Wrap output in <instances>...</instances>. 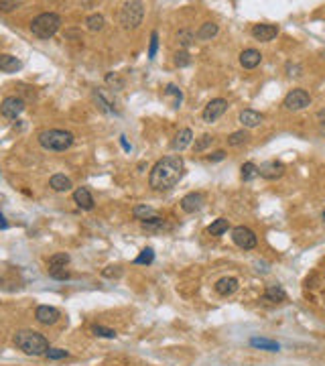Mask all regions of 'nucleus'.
Instances as JSON below:
<instances>
[{
	"label": "nucleus",
	"instance_id": "16",
	"mask_svg": "<svg viewBox=\"0 0 325 366\" xmlns=\"http://www.w3.org/2000/svg\"><path fill=\"white\" fill-rule=\"evenodd\" d=\"M191 140H193V132H191L189 128H181L179 132L175 134L171 146H173V150H179V152H181L183 148H187V146L191 144Z\"/></svg>",
	"mask_w": 325,
	"mask_h": 366
},
{
	"label": "nucleus",
	"instance_id": "19",
	"mask_svg": "<svg viewBox=\"0 0 325 366\" xmlns=\"http://www.w3.org/2000/svg\"><path fill=\"white\" fill-rule=\"evenodd\" d=\"M262 120H264V116L256 110H242L240 112V122L246 128H254V126L262 124Z\"/></svg>",
	"mask_w": 325,
	"mask_h": 366
},
{
	"label": "nucleus",
	"instance_id": "32",
	"mask_svg": "<svg viewBox=\"0 0 325 366\" xmlns=\"http://www.w3.org/2000/svg\"><path fill=\"white\" fill-rule=\"evenodd\" d=\"M254 177H258V167L254 163H244L242 165V179L244 181H252Z\"/></svg>",
	"mask_w": 325,
	"mask_h": 366
},
{
	"label": "nucleus",
	"instance_id": "22",
	"mask_svg": "<svg viewBox=\"0 0 325 366\" xmlns=\"http://www.w3.org/2000/svg\"><path fill=\"white\" fill-rule=\"evenodd\" d=\"M49 186L55 192H69L71 190V179L65 177V175H61V173H57V175H53L49 179Z\"/></svg>",
	"mask_w": 325,
	"mask_h": 366
},
{
	"label": "nucleus",
	"instance_id": "8",
	"mask_svg": "<svg viewBox=\"0 0 325 366\" xmlns=\"http://www.w3.org/2000/svg\"><path fill=\"white\" fill-rule=\"evenodd\" d=\"M228 110V102L224 100V98H214L208 106L203 108V114H201V118H203V122H208V124H212V122H216L220 116H224V112Z\"/></svg>",
	"mask_w": 325,
	"mask_h": 366
},
{
	"label": "nucleus",
	"instance_id": "21",
	"mask_svg": "<svg viewBox=\"0 0 325 366\" xmlns=\"http://www.w3.org/2000/svg\"><path fill=\"white\" fill-rule=\"evenodd\" d=\"M264 301H271V303H283L287 301V293L281 285H271L267 291H264Z\"/></svg>",
	"mask_w": 325,
	"mask_h": 366
},
{
	"label": "nucleus",
	"instance_id": "26",
	"mask_svg": "<svg viewBox=\"0 0 325 366\" xmlns=\"http://www.w3.org/2000/svg\"><path fill=\"white\" fill-rule=\"evenodd\" d=\"M69 262V254H65V252H57V254H53L51 258H49V268H65V264Z\"/></svg>",
	"mask_w": 325,
	"mask_h": 366
},
{
	"label": "nucleus",
	"instance_id": "38",
	"mask_svg": "<svg viewBox=\"0 0 325 366\" xmlns=\"http://www.w3.org/2000/svg\"><path fill=\"white\" fill-rule=\"evenodd\" d=\"M157 49H159V33H157V30H153V35H151V49H149V59H155Z\"/></svg>",
	"mask_w": 325,
	"mask_h": 366
},
{
	"label": "nucleus",
	"instance_id": "5",
	"mask_svg": "<svg viewBox=\"0 0 325 366\" xmlns=\"http://www.w3.org/2000/svg\"><path fill=\"white\" fill-rule=\"evenodd\" d=\"M142 16H144L142 2H124L120 10V22L124 28H136L142 22Z\"/></svg>",
	"mask_w": 325,
	"mask_h": 366
},
{
	"label": "nucleus",
	"instance_id": "46",
	"mask_svg": "<svg viewBox=\"0 0 325 366\" xmlns=\"http://www.w3.org/2000/svg\"><path fill=\"white\" fill-rule=\"evenodd\" d=\"M317 118H319V122H321V124H325V108L317 112Z\"/></svg>",
	"mask_w": 325,
	"mask_h": 366
},
{
	"label": "nucleus",
	"instance_id": "40",
	"mask_svg": "<svg viewBox=\"0 0 325 366\" xmlns=\"http://www.w3.org/2000/svg\"><path fill=\"white\" fill-rule=\"evenodd\" d=\"M142 226H144V228H157V226H163V218H159V216H151V218L142 220Z\"/></svg>",
	"mask_w": 325,
	"mask_h": 366
},
{
	"label": "nucleus",
	"instance_id": "47",
	"mask_svg": "<svg viewBox=\"0 0 325 366\" xmlns=\"http://www.w3.org/2000/svg\"><path fill=\"white\" fill-rule=\"evenodd\" d=\"M319 130H321V134H325V124H321V128H319Z\"/></svg>",
	"mask_w": 325,
	"mask_h": 366
},
{
	"label": "nucleus",
	"instance_id": "35",
	"mask_svg": "<svg viewBox=\"0 0 325 366\" xmlns=\"http://www.w3.org/2000/svg\"><path fill=\"white\" fill-rule=\"evenodd\" d=\"M106 84L110 88H114V90H124V80L118 76V74H108L106 76Z\"/></svg>",
	"mask_w": 325,
	"mask_h": 366
},
{
	"label": "nucleus",
	"instance_id": "25",
	"mask_svg": "<svg viewBox=\"0 0 325 366\" xmlns=\"http://www.w3.org/2000/svg\"><path fill=\"white\" fill-rule=\"evenodd\" d=\"M228 228H230V222H228L226 218H218V220L208 228V234H212V236H222L224 232H228Z\"/></svg>",
	"mask_w": 325,
	"mask_h": 366
},
{
	"label": "nucleus",
	"instance_id": "15",
	"mask_svg": "<svg viewBox=\"0 0 325 366\" xmlns=\"http://www.w3.org/2000/svg\"><path fill=\"white\" fill-rule=\"evenodd\" d=\"M73 202L81 210H92L94 208V198H92V194H90V190H87V188H77L73 192Z\"/></svg>",
	"mask_w": 325,
	"mask_h": 366
},
{
	"label": "nucleus",
	"instance_id": "3",
	"mask_svg": "<svg viewBox=\"0 0 325 366\" xmlns=\"http://www.w3.org/2000/svg\"><path fill=\"white\" fill-rule=\"evenodd\" d=\"M39 144L47 150H65L73 144V134L59 128H47L39 132Z\"/></svg>",
	"mask_w": 325,
	"mask_h": 366
},
{
	"label": "nucleus",
	"instance_id": "33",
	"mask_svg": "<svg viewBox=\"0 0 325 366\" xmlns=\"http://www.w3.org/2000/svg\"><path fill=\"white\" fill-rule=\"evenodd\" d=\"M216 138L212 136V134H203L201 138H197L195 140V144H193V148H195V152H201V150H205L208 146H212V142H214Z\"/></svg>",
	"mask_w": 325,
	"mask_h": 366
},
{
	"label": "nucleus",
	"instance_id": "7",
	"mask_svg": "<svg viewBox=\"0 0 325 366\" xmlns=\"http://www.w3.org/2000/svg\"><path fill=\"white\" fill-rule=\"evenodd\" d=\"M232 240L236 242V246H240L244 250H252V248H256V244H258L256 234L250 228H246V226H236L232 230Z\"/></svg>",
	"mask_w": 325,
	"mask_h": 366
},
{
	"label": "nucleus",
	"instance_id": "13",
	"mask_svg": "<svg viewBox=\"0 0 325 366\" xmlns=\"http://www.w3.org/2000/svg\"><path fill=\"white\" fill-rule=\"evenodd\" d=\"M203 196L201 194H187L183 200H181V210L185 212V214H195V212H199L201 208H203Z\"/></svg>",
	"mask_w": 325,
	"mask_h": 366
},
{
	"label": "nucleus",
	"instance_id": "2",
	"mask_svg": "<svg viewBox=\"0 0 325 366\" xmlns=\"http://www.w3.org/2000/svg\"><path fill=\"white\" fill-rule=\"evenodd\" d=\"M14 344L28 356H43L49 350L47 338L35 330H18L14 334Z\"/></svg>",
	"mask_w": 325,
	"mask_h": 366
},
{
	"label": "nucleus",
	"instance_id": "6",
	"mask_svg": "<svg viewBox=\"0 0 325 366\" xmlns=\"http://www.w3.org/2000/svg\"><path fill=\"white\" fill-rule=\"evenodd\" d=\"M309 104H311V96L307 94L305 90H301V88H297V90H291L289 94L285 96V100H283V106H285L287 110H291V112L305 110Z\"/></svg>",
	"mask_w": 325,
	"mask_h": 366
},
{
	"label": "nucleus",
	"instance_id": "30",
	"mask_svg": "<svg viewBox=\"0 0 325 366\" xmlns=\"http://www.w3.org/2000/svg\"><path fill=\"white\" fill-rule=\"evenodd\" d=\"M132 214H134V218H136V220H140V222H142V220H146V218L155 216V210H153V208H149V206H136Z\"/></svg>",
	"mask_w": 325,
	"mask_h": 366
},
{
	"label": "nucleus",
	"instance_id": "11",
	"mask_svg": "<svg viewBox=\"0 0 325 366\" xmlns=\"http://www.w3.org/2000/svg\"><path fill=\"white\" fill-rule=\"evenodd\" d=\"M35 318L43 326H53L59 318H61V314H59V310L51 308V305H39L37 312H35Z\"/></svg>",
	"mask_w": 325,
	"mask_h": 366
},
{
	"label": "nucleus",
	"instance_id": "23",
	"mask_svg": "<svg viewBox=\"0 0 325 366\" xmlns=\"http://www.w3.org/2000/svg\"><path fill=\"white\" fill-rule=\"evenodd\" d=\"M250 346L252 348H260V350H267V352H279L281 350V344L275 342V340H269V338H252Z\"/></svg>",
	"mask_w": 325,
	"mask_h": 366
},
{
	"label": "nucleus",
	"instance_id": "45",
	"mask_svg": "<svg viewBox=\"0 0 325 366\" xmlns=\"http://www.w3.org/2000/svg\"><path fill=\"white\" fill-rule=\"evenodd\" d=\"M8 228V222H6V218L0 214V230H6Z\"/></svg>",
	"mask_w": 325,
	"mask_h": 366
},
{
	"label": "nucleus",
	"instance_id": "27",
	"mask_svg": "<svg viewBox=\"0 0 325 366\" xmlns=\"http://www.w3.org/2000/svg\"><path fill=\"white\" fill-rule=\"evenodd\" d=\"M85 24H87V30H92V33H96V30H102V28H104L106 20H104V16H102V14H92V16H87Z\"/></svg>",
	"mask_w": 325,
	"mask_h": 366
},
{
	"label": "nucleus",
	"instance_id": "18",
	"mask_svg": "<svg viewBox=\"0 0 325 366\" xmlns=\"http://www.w3.org/2000/svg\"><path fill=\"white\" fill-rule=\"evenodd\" d=\"M236 289H238V279L234 277H224L216 283V291L222 295V297H228V295H234Z\"/></svg>",
	"mask_w": 325,
	"mask_h": 366
},
{
	"label": "nucleus",
	"instance_id": "17",
	"mask_svg": "<svg viewBox=\"0 0 325 366\" xmlns=\"http://www.w3.org/2000/svg\"><path fill=\"white\" fill-rule=\"evenodd\" d=\"M20 68H22L20 59H16L14 55H8V53H0V72L12 74V72H18Z\"/></svg>",
	"mask_w": 325,
	"mask_h": 366
},
{
	"label": "nucleus",
	"instance_id": "41",
	"mask_svg": "<svg viewBox=\"0 0 325 366\" xmlns=\"http://www.w3.org/2000/svg\"><path fill=\"white\" fill-rule=\"evenodd\" d=\"M18 6H20V2H6V0H2V2H0V10H4V12L14 10V8H18Z\"/></svg>",
	"mask_w": 325,
	"mask_h": 366
},
{
	"label": "nucleus",
	"instance_id": "42",
	"mask_svg": "<svg viewBox=\"0 0 325 366\" xmlns=\"http://www.w3.org/2000/svg\"><path fill=\"white\" fill-rule=\"evenodd\" d=\"M208 159H210V161H224V159H226V152H224V150H216V152H212Z\"/></svg>",
	"mask_w": 325,
	"mask_h": 366
},
{
	"label": "nucleus",
	"instance_id": "37",
	"mask_svg": "<svg viewBox=\"0 0 325 366\" xmlns=\"http://www.w3.org/2000/svg\"><path fill=\"white\" fill-rule=\"evenodd\" d=\"M45 356H47L49 360H61V358H67L69 352H67V350H61V348H49Z\"/></svg>",
	"mask_w": 325,
	"mask_h": 366
},
{
	"label": "nucleus",
	"instance_id": "28",
	"mask_svg": "<svg viewBox=\"0 0 325 366\" xmlns=\"http://www.w3.org/2000/svg\"><path fill=\"white\" fill-rule=\"evenodd\" d=\"M248 132L246 130H236V132H232L230 136H228V144L230 146H240V144H244V142H248Z\"/></svg>",
	"mask_w": 325,
	"mask_h": 366
},
{
	"label": "nucleus",
	"instance_id": "39",
	"mask_svg": "<svg viewBox=\"0 0 325 366\" xmlns=\"http://www.w3.org/2000/svg\"><path fill=\"white\" fill-rule=\"evenodd\" d=\"M49 277L63 281V279H69V272L65 268H49Z\"/></svg>",
	"mask_w": 325,
	"mask_h": 366
},
{
	"label": "nucleus",
	"instance_id": "4",
	"mask_svg": "<svg viewBox=\"0 0 325 366\" xmlns=\"http://www.w3.org/2000/svg\"><path fill=\"white\" fill-rule=\"evenodd\" d=\"M59 26H61V16H59L57 12H43L37 18H33V22H31L33 35L39 37V39L53 37L59 30Z\"/></svg>",
	"mask_w": 325,
	"mask_h": 366
},
{
	"label": "nucleus",
	"instance_id": "48",
	"mask_svg": "<svg viewBox=\"0 0 325 366\" xmlns=\"http://www.w3.org/2000/svg\"><path fill=\"white\" fill-rule=\"evenodd\" d=\"M323 220H325V212H323Z\"/></svg>",
	"mask_w": 325,
	"mask_h": 366
},
{
	"label": "nucleus",
	"instance_id": "14",
	"mask_svg": "<svg viewBox=\"0 0 325 366\" xmlns=\"http://www.w3.org/2000/svg\"><path fill=\"white\" fill-rule=\"evenodd\" d=\"M260 61H262V55H260V51H256V49H244V51L240 53V64H242V68H246V70L258 68Z\"/></svg>",
	"mask_w": 325,
	"mask_h": 366
},
{
	"label": "nucleus",
	"instance_id": "44",
	"mask_svg": "<svg viewBox=\"0 0 325 366\" xmlns=\"http://www.w3.org/2000/svg\"><path fill=\"white\" fill-rule=\"evenodd\" d=\"M287 70H289V76H293V72H297V76H301V74H299V72H301V68H297V66H291V64H289V66H287Z\"/></svg>",
	"mask_w": 325,
	"mask_h": 366
},
{
	"label": "nucleus",
	"instance_id": "12",
	"mask_svg": "<svg viewBox=\"0 0 325 366\" xmlns=\"http://www.w3.org/2000/svg\"><path fill=\"white\" fill-rule=\"evenodd\" d=\"M277 35H279V28H277L275 24H254V26H252V37H254L256 41L269 43V41H273Z\"/></svg>",
	"mask_w": 325,
	"mask_h": 366
},
{
	"label": "nucleus",
	"instance_id": "31",
	"mask_svg": "<svg viewBox=\"0 0 325 366\" xmlns=\"http://www.w3.org/2000/svg\"><path fill=\"white\" fill-rule=\"evenodd\" d=\"M153 260H155V250H153V248H144V250L134 258L136 264H151Z\"/></svg>",
	"mask_w": 325,
	"mask_h": 366
},
{
	"label": "nucleus",
	"instance_id": "24",
	"mask_svg": "<svg viewBox=\"0 0 325 366\" xmlns=\"http://www.w3.org/2000/svg\"><path fill=\"white\" fill-rule=\"evenodd\" d=\"M165 94H167V98H171V100H173V108H179V106H181V102H183V94H181V90L177 88V86L169 84V86L165 88Z\"/></svg>",
	"mask_w": 325,
	"mask_h": 366
},
{
	"label": "nucleus",
	"instance_id": "43",
	"mask_svg": "<svg viewBox=\"0 0 325 366\" xmlns=\"http://www.w3.org/2000/svg\"><path fill=\"white\" fill-rule=\"evenodd\" d=\"M106 277H118L120 274V266H108V270H104Z\"/></svg>",
	"mask_w": 325,
	"mask_h": 366
},
{
	"label": "nucleus",
	"instance_id": "1",
	"mask_svg": "<svg viewBox=\"0 0 325 366\" xmlns=\"http://www.w3.org/2000/svg\"><path fill=\"white\" fill-rule=\"evenodd\" d=\"M183 173H185L183 159H181L179 155H167V157H163L161 161H157L155 167L151 169L149 183H151L153 190L165 192V190L175 188L177 183L181 181Z\"/></svg>",
	"mask_w": 325,
	"mask_h": 366
},
{
	"label": "nucleus",
	"instance_id": "20",
	"mask_svg": "<svg viewBox=\"0 0 325 366\" xmlns=\"http://www.w3.org/2000/svg\"><path fill=\"white\" fill-rule=\"evenodd\" d=\"M218 33H220V26H218L216 22H203V24L199 26V30L195 33V37H197L199 41H210V39H214Z\"/></svg>",
	"mask_w": 325,
	"mask_h": 366
},
{
	"label": "nucleus",
	"instance_id": "29",
	"mask_svg": "<svg viewBox=\"0 0 325 366\" xmlns=\"http://www.w3.org/2000/svg\"><path fill=\"white\" fill-rule=\"evenodd\" d=\"M177 41H179V45L183 47V51L195 41V35L191 33V30H187V28H183V30H179V35H177Z\"/></svg>",
	"mask_w": 325,
	"mask_h": 366
},
{
	"label": "nucleus",
	"instance_id": "34",
	"mask_svg": "<svg viewBox=\"0 0 325 366\" xmlns=\"http://www.w3.org/2000/svg\"><path fill=\"white\" fill-rule=\"evenodd\" d=\"M92 334L98 336V338H116V332L104 326H92Z\"/></svg>",
	"mask_w": 325,
	"mask_h": 366
},
{
	"label": "nucleus",
	"instance_id": "9",
	"mask_svg": "<svg viewBox=\"0 0 325 366\" xmlns=\"http://www.w3.org/2000/svg\"><path fill=\"white\" fill-rule=\"evenodd\" d=\"M22 110H24V102L16 96H8L2 100V104H0V114L8 120H14L16 116H20Z\"/></svg>",
	"mask_w": 325,
	"mask_h": 366
},
{
	"label": "nucleus",
	"instance_id": "36",
	"mask_svg": "<svg viewBox=\"0 0 325 366\" xmlns=\"http://www.w3.org/2000/svg\"><path fill=\"white\" fill-rule=\"evenodd\" d=\"M189 64H191V55L187 51H177L175 53V66L177 68H185Z\"/></svg>",
	"mask_w": 325,
	"mask_h": 366
},
{
	"label": "nucleus",
	"instance_id": "10",
	"mask_svg": "<svg viewBox=\"0 0 325 366\" xmlns=\"http://www.w3.org/2000/svg\"><path fill=\"white\" fill-rule=\"evenodd\" d=\"M258 175L269 179V181H275V179H281L285 175V165L281 161H264L260 167H258Z\"/></svg>",
	"mask_w": 325,
	"mask_h": 366
}]
</instances>
